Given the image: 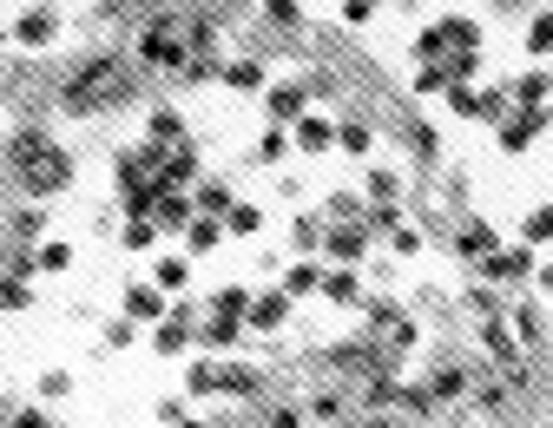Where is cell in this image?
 <instances>
[{"mask_svg":"<svg viewBox=\"0 0 553 428\" xmlns=\"http://www.w3.org/2000/svg\"><path fill=\"white\" fill-rule=\"evenodd\" d=\"M224 86H237V93H257V86H264V60H231V66H224Z\"/></svg>","mask_w":553,"mask_h":428,"instance_id":"24","label":"cell"},{"mask_svg":"<svg viewBox=\"0 0 553 428\" xmlns=\"http://www.w3.org/2000/svg\"><path fill=\"white\" fill-rule=\"evenodd\" d=\"M297 145H303V152H330L336 126H330V119H316V112H303V119H297Z\"/></svg>","mask_w":553,"mask_h":428,"instance_id":"16","label":"cell"},{"mask_svg":"<svg viewBox=\"0 0 553 428\" xmlns=\"http://www.w3.org/2000/svg\"><path fill=\"white\" fill-rule=\"evenodd\" d=\"M455 251L468 257V264H481V257H488V251H501V238H494V224H488V218H474V224H461Z\"/></svg>","mask_w":553,"mask_h":428,"instance_id":"11","label":"cell"},{"mask_svg":"<svg viewBox=\"0 0 553 428\" xmlns=\"http://www.w3.org/2000/svg\"><path fill=\"white\" fill-rule=\"evenodd\" d=\"M455 396H468V369L442 363L435 376H428V402H455Z\"/></svg>","mask_w":553,"mask_h":428,"instance_id":"14","label":"cell"},{"mask_svg":"<svg viewBox=\"0 0 553 428\" xmlns=\"http://www.w3.org/2000/svg\"><path fill=\"white\" fill-rule=\"evenodd\" d=\"M191 205L205 211V218H224V211H231V185H224V178H205V185H198V198H191Z\"/></svg>","mask_w":553,"mask_h":428,"instance_id":"22","label":"cell"},{"mask_svg":"<svg viewBox=\"0 0 553 428\" xmlns=\"http://www.w3.org/2000/svg\"><path fill=\"white\" fill-rule=\"evenodd\" d=\"M310 415H316V422H343V396H316Z\"/></svg>","mask_w":553,"mask_h":428,"instance_id":"46","label":"cell"},{"mask_svg":"<svg viewBox=\"0 0 553 428\" xmlns=\"http://www.w3.org/2000/svg\"><path fill=\"white\" fill-rule=\"evenodd\" d=\"M389 238H395V251H402V257H415V251H422V238H415V231H409V224H395V231H389Z\"/></svg>","mask_w":553,"mask_h":428,"instance_id":"52","label":"cell"},{"mask_svg":"<svg viewBox=\"0 0 553 428\" xmlns=\"http://www.w3.org/2000/svg\"><path fill=\"white\" fill-rule=\"evenodd\" d=\"M521 238H527V244H547V238H553V205H540L534 218L521 224Z\"/></svg>","mask_w":553,"mask_h":428,"instance_id":"35","label":"cell"},{"mask_svg":"<svg viewBox=\"0 0 553 428\" xmlns=\"http://www.w3.org/2000/svg\"><path fill=\"white\" fill-rule=\"evenodd\" d=\"M448 80H474V73H481V53H448Z\"/></svg>","mask_w":553,"mask_h":428,"instance_id":"40","label":"cell"},{"mask_svg":"<svg viewBox=\"0 0 553 428\" xmlns=\"http://www.w3.org/2000/svg\"><path fill=\"white\" fill-rule=\"evenodd\" d=\"M442 40H448V53H481V27H474V20H461V14L442 20Z\"/></svg>","mask_w":553,"mask_h":428,"instance_id":"17","label":"cell"},{"mask_svg":"<svg viewBox=\"0 0 553 428\" xmlns=\"http://www.w3.org/2000/svg\"><path fill=\"white\" fill-rule=\"evenodd\" d=\"M369 205H395V172H369Z\"/></svg>","mask_w":553,"mask_h":428,"instance_id":"43","label":"cell"},{"mask_svg":"<svg viewBox=\"0 0 553 428\" xmlns=\"http://www.w3.org/2000/svg\"><path fill=\"white\" fill-rule=\"evenodd\" d=\"M218 238H224V218H205V211H198V218L185 224V251L198 257V251H218Z\"/></svg>","mask_w":553,"mask_h":428,"instance_id":"15","label":"cell"},{"mask_svg":"<svg viewBox=\"0 0 553 428\" xmlns=\"http://www.w3.org/2000/svg\"><path fill=\"white\" fill-rule=\"evenodd\" d=\"M27 303H33L27 277H14V270H7V277H0V310H27Z\"/></svg>","mask_w":553,"mask_h":428,"instance_id":"33","label":"cell"},{"mask_svg":"<svg viewBox=\"0 0 553 428\" xmlns=\"http://www.w3.org/2000/svg\"><path fill=\"white\" fill-rule=\"evenodd\" d=\"M53 33H60V14H53V7H27V14H20V27H14V40L20 47H53Z\"/></svg>","mask_w":553,"mask_h":428,"instance_id":"6","label":"cell"},{"mask_svg":"<svg viewBox=\"0 0 553 428\" xmlns=\"http://www.w3.org/2000/svg\"><path fill=\"white\" fill-rule=\"evenodd\" d=\"M363 198H356V191H336V198H330V224H363Z\"/></svg>","mask_w":553,"mask_h":428,"instance_id":"31","label":"cell"},{"mask_svg":"<svg viewBox=\"0 0 553 428\" xmlns=\"http://www.w3.org/2000/svg\"><path fill=\"white\" fill-rule=\"evenodd\" d=\"M303 106H310V86H270L264 93V112L277 119V126H297Z\"/></svg>","mask_w":553,"mask_h":428,"instance_id":"7","label":"cell"},{"mask_svg":"<svg viewBox=\"0 0 553 428\" xmlns=\"http://www.w3.org/2000/svg\"><path fill=\"white\" fill-rule=\"evenodd\" d=\"M66 264H73V244H66V238H40V251H33V270H47V277H60Z\"/></svg>","mask_w":553,"mask_h":428,"instance_id":"19","label":"cell"},{"mask_svg":"<svg viewBox=\"0 0 553 428\" xmlns=\"http://www.w3.org/2000/svg\"><path fill=\"white\" fill-rule=\"evenodd\" d=\"M409 145H415V159H435V132H428V126H409Z\"/></svg>","mask_w":553,"mask_h":428,"instance_id":"47","label":"cell"},{"mask_svg":"<svg viewBox=\"0 0 553 428\" xmlns=\"http://www.w3.org/2000/svg\"><path fill=\"white\" fill-rule=\"evenodd\" d=\"M448 86V66H415V93H442Z\"/></svg>","mask_w":553,"mask_h":428,"instance_id":"44","label":"cell"},{"mask_svg":"<svg viewBox=\"0 0 553 428\" xmlns=\"http://www.w3.org/2000/svg\"><path fill=\"white\" fill-rule=\"evenodd\" d=\"M442 93H448V112H461V119H481V93H474L468 80H448Z\"/></svg>","mask_w":553,"mask_h":428,"instance_id":"27","label":"cell"},{"mask_svg":"<svg viewBox=\"0 0 553 428\" xmlns=\"http://www.w3.org/2000/svg\"><path fill=\"white\" fill-rule=\"evenodd\" d=\"M356 7H376V0H356Z\"/></svg>","mask_w":553,"mask_h":428,"instance_id":"58","label":"cell"},{"mask_svg":"<svg viewBox=\"0 0 553 428\" xmlns=\"http://www.w3.org/2000/svg\"><path fill=\"white\" fill-rule=\"evenodd\" d=\"M244 310H251V290H218V317H237V323H244Z\"/></svg>","mask_w":553,"mask_h":428,"instance_id":"37","label":"cell"},{"mask_svg":"<svg viewBox=\"0 0 553 428\" xmlns=\"http://www.w3.org/2000/svg\"><path fill=\"white\" fill-rule=\"evenodd\" d=\"M547 126H553V106H521L514 119H501V152H527Z\"/></svg>","mask_w":553,"mask_h":428,"instance_id":"4","label":"cell"},{"mask_svg":"<svg viewBox=\"0 0 553 428\" xmlns=\"http://www.w3.org/2000/svg\"><path fill=\"white\" fill-rule=\"evenodd\" d=\"M264 14L277 20V27H297V20H303V7H297V0H264Z\"/></svg>","mask_w":553,"mask_h":428,"instance_id":"45","label":"cell"},{"mask_svg":"<svg viewBox=\"0 0 553 428\" xmlns=\"http://www.w3.org/2000/svg\"><path fill=\"white\" fill-rule=\"evenodd\" d=\"M145 132H152V145H178V139H185V119H178L172 106H158L152 119H145Z\"/></svg>","mask_w":553,"mask_h":428,"instance_id":"21","label":"cell"},{"mask_svg":"<svg viewBox=\"0 0 553 428\" xmlns=\"http://www.w3.org/2000/svg\"><path fill=\"white\" fill-rule=\"evenodd\" d=\"M185 389H191V396H218V363H198L185 376Z\"/></svg>","mask_w":553,"mask_h":428,"instance_id":"36","label":"cell"},{"mask_svg":"<svg viewBox=\"0 0 553 428\" xmlns=\"http://www.w3.org/2000/svg\"><path fill=\"white\" fill-rule=\"evenodd\" d=\"M442 60H448L442 27H422V33H415V66H442Z\"/></svg>","mask_w":553,"mask_h":428,"instance_id":"25","label":"cell"},{"mask_svg":"<svg viewBox=\"0 0 553 428\" xmlns=\"http://www.w3.org/2000/svg\"><path fill=\"white\" fill-rule=\"evenodd\" d=\"M290 238H297V251H316V244H323V224H316V218H297V224H290Z\"/></svg>","mask_w":553,"mask_h":428,"instance_id":"42","label":"cell"},{"mask_svg":"<svg viewBox=\"0 0 553 428\" xmlns=\"http://www.w3.org/2000/svg\"><path fill=\"white\" fill-rule=\"evenodd\" d=\"M224 231L251 238V231H264V211H257V205H237V198H231V211H224Z\"/></svg>","mask_w":553,"mask_h":428,"instance_id":"28","label":"cell"},{"mask_svg":"<svg viewBox=\"0 0 553 428\" xmlns=\"http://www.w3.org/2000/svg\"><path fill=\"white\" fill-rule=\"evenodd\" d=\"M172 428H205V422H185V415H178V422H172Z\"/></svg>","mask_w":553,"mask_h":428,"instance_id":"56","label":"cell"},{"mask_svg":"<svg viewBox=\"0 0 553 428\" xmlns=\"http://www.w3.org/2000/svg\"><path fill=\"white\" fill-rule=\"evenodd\" d=\"M507 99H521V106H547V99H553V73H540V66H534V73H521Z\"/></svg>","mask_w":553,"mask_h":428,"instance_id":"18","label":"cell"},{"mask_svg":"<svg viewBox=\"0 0 553 428\" xmlns=\"http://www.w3.org/2000/svg\"><path fill=\"white\" fill-rule=\"evenodd\" d=\"M409 343H415V323L395 317V323H389V349H409Z\"/></svg>","mask_w":553,"mask_h":428,"instance_id":"51","label":"cell"},{"mask_svg":"<svg viewBox=\"0 0 553 428\" xmlns=\"http://www.w3.org/2000/svg\"><path fill=\"white\" fill-rule=\"evenodd\" d=\"M527 53H540V60L553 53V7H547V14H534V20H527Z\"/></svg>","mask_w":553,"mask_h":428,"instance_id":"30","label":"cell"},{"mask_svg":"<svg viewBox=\"0 0 553 428\" xmlns=\"http://www.w3.org/2000/svg\"><path fill=\"white\" fill-rule=\"evenodd\" d=\"M264 428H303V415H297V409H290V402H277V409H270V415H264Z\"/></svg>","mask_w":553,"mask_h":428,"instance_id":"48","label":"cell"},{"mask_svg":"<svg viewBox=\"0 0 553 428\" xmlns=\"http://www.w3.org/2000/svg\"><path fill=\"white\" fill-rule=\"evenodd\" d=\"M316 290H323L330 303H356V297H363V284H356V270H323V284H316Z\"/></svg>","mask_w":553,"mask_h":428,"instance_id":"20","label":"cell"},{"mask_svg":"<svg viewBox=\"0 0 553 428\" xmlns=\"http://www.w3.org/2000/svg\"><path fill=\"white\" fill-rule=\"evenodd\" d=\"M112 80H119V60H112V53H93V60L66 80V112H93L99 93H112Z\"/></svg>","mask_w":553,"mask_h":428,"instance_id":"3","label":"cell"},{"mask_svg":"<svg viewBox=\"0 0 553 428\" xmlns=\"http://www.w3.org/2000/svg\"><path fill=\"white\" fill-rule=\"evenodd\" d=\"M14 428H53V422H47L40 409H20V415H14Z\"/></svg>","mask_w":553,"mask_h":428,"instance_id":"53","label":"cell"},{"mask_svg":"<svg viewBox=\"0 0 553 428\" xmlns=\"http://www.w3.org/2000/svg\"><path fill=\"white\" fill-rule=\"evenodd\" d=\"M126 317L132 323H158V317H165V290H158V284H132L126 290Z\"/></svg>","mask_w":553,"mask_h":428,"instance_id":"12","label":"cell"},{"mask_svg":"<svg viewBox=\"0 0 553 428\" xmlns=\"http://www.w3.org/2000/svg\"><path fill=\"white\" fill-rule=\"evenodd\" d=\"M540 290H547V297H553V264H547V270H540Z\"/></svg>","mask_w":553,"mask_h":428,"instance_id":"54","label":"cell"},{"mask_svg":"<svg viewBox=\"0 0 553 428\" xmlns=\"http://www.w3.org/2000/svg\"><path fill=\"white\" fill-rule=\"evenodd\" d=\"M152 284L158 290H185L191 284V257H158V264H152Z\"/></svg>","mask_w":553,"mask_h":428,"instance_id":"23","label":"cell"},{"mask_svg":"<svg viewBox=\"0 0 553 428\" xmlns=\"http://www.w3.org/2000/svg\"><path fill=\"white\" fill-rule=\"evenodd\" d=\"M218 7H244V0H218Z\"/></svg>","mask_w":553,"mask_h":428,"instance_id":"57","label":"cell"},{"mask_svg":"<svg viewBox=\"0 0 553 428\" xmlns=\"http://www.w3.org/2000/svg\"><path fill=\"white\" fill-rule=\"evenodd\" d=\"M284 317H290V290H264V297H251V310H244L251 330H277Z\"/></svg>","mask_w":553,"mask_h":428,"instance_id":"10","label":"cell"},{"mask_svg":"<svg viewBox=\"0 0 553 428\" xmlns=\"http://www.w3.org/2000/svg\"><path fill=\"white\" fill-rule=\"evenodd\" d=\"M284 152H290V139H284V132H264V139H257V165H277Z\"/></svg>","mask_w":553,"mask_h":428,"instance_id":"41","label":"cell"},{"mask_svg":"<svg viewBox=\"0 0 553 428\" xmlns=\"http://www.w3.org/2000/svg\"><path fill=\"white\" fill-rule=\"evenodd\" d=\"M191 218H198V205H191L185 191H158L152 198V224H165V231H185Z\"/></svg>","mask_w":553,"mask_h":428,"instance_id":"9","label":"cell"},{"mask_svg":"<svg viewBox=\"0 0 553 428\" xmlns=\"http://www.w3.org/2000/svg\"><path fill=\"white\" fill-rule=\"evenodd\" d=\"M139 60L152 66V73H178V66L191 60V53H185V33H178V20H172V14H158L152 27L139 33Z\"/></svg>","mask_w":553,"mask_h":428,"instance_id":"2","label":"cell"},{"mask_svg":"<svg viewBox=\"0 0 553 428\" xmlns=\"http://www.w3.org/2000/svg\"><path fill=\"white\" fill-rule=\"evenodd\" d=\"M14 172H20V185L40 191V198L73 185V165H66V152H60V145H47L40 132H27V139L14 145Z\"/></svg>","mask_w":553,"mask_h":428,"instance_id":"1","label":"cell"},{"mask_svg":"<svg viewBox=\"0 0 553 428\" xmlns=\"http://www.w3.org/2000/svg\"><path fill=\"white\" fill-rule=\"evenodd\" d=\"M66 389H73V376H66V369H47V376H40V396H66Z\"/></svg>","mask_w":553,"mask_h":428,"instance_id":"50","label":"cell"},{"mask_svg":"<svg viewBox=\"0 0 553 428\" xmlns=\"http://www.w3.org/2000/svg\"><path fill=\"white\" fill-rule=\"evenodd\" d=\"M323 251H330L336 264H356V257L369 251V224H330V231H323Z\"/></svg>","mask_w":553,"mask_h":428,"instance_id":"5","label":"cell"},{"mask_svg":"<svg viewBox=\"0 0 553 428\" xmlns=\"http://www.w3.org/2000/svg\"><path fill=\"white\" fill-rule=\"evenodd\" d=\"M349 428H395V422H382V415H376V422H349Z\"/></svg>","mask_w":553,"mask_h":428,"instance_id":"55","label":"cell"},{"mask_svg":"<svg viewBox=\"0 0 553 428\" xmlns=\"http://www.w3.org/2000/svg\"><path fill=\"white\" fill-rule=\"evenodd\" d=\"M257 389H264V376L251 363H218V396H257Z\"/></svg>","mask_w":553,"mask_h":428,"instance_id":"13","label":"cell"},{"mask_svg":"<svg viewBox=\"0 0 553 428\" xmlns=\"http://www.w3.org/2000/svg\"><path fill=\"white\" fill-rule=\"evenodd\" d=\"M152 238H158L152 218H126V251H152Z\"/></svg>","mask_w":553,"mask_h":428,"instance_id":"34","label":"cell"},{"mask_svg":"<svg viewBox=\"0 0 553 428\" xmlns=\"http://www.w3.org/2000/svg\"><path fill=\"white\" fill-rule=\"evenodd\" d=\"M14 231H20V238H40V231H47V211H20Z\"/></svg>","mask_w":553,"mask_h":428,"instance_id":"49","label":"cell"},{"mask_svg":"<svg viewBox=\"0 0 553 428\" xmlns=\"http://www.w3.org/2000/svg\"><path fill=\"white\" fill-rule=\"evenodd\" d=\"M336 145H343V152H369V126H363V119L336 126Z\"/></svg>","mask_w":553,"mask_h":428,"instance_id":"39","label":"cell"},{"mask_svg":"<svg viewBox=\"0 0 553 428\" xmlns=\"http://www.w3.org/2000/svg\"><path fill=\"white\" fill-rule=\"evenodd\" d=\"M191 310H165V317H158L152 323V349H158V356H178V349H185L191 343Z\"/></svg>","mask_w":553,"mask_h":428,"instance_id":"8","label":"cell"},{"mask_svg":"<svg viewBox=\"0 0 553 428\" xmlns=\"http://www.w3.org/2000/svg\"><path fill=\"white\" fill-rule=\"evenodd\" d=\"M474 402H481V409H488V415H501L507 402H514V382H507V376H488V382H481V389H474Z\"/></svg>","mask_w":553,"mask_h":428,"instance_id":"26","label":"cell"},{"mask_svg":"<svg viewBox=\"0 0 553 428\" xmlns=\"http://www.w3.org/2000/svg\"><path fill=\"white\" fill-rule=\"evenodd\" d=\"M198 336H205V343H211V349H224V343H237V317H211V323H205V330H198Z\"/></svg>","mask_w":553,"mask_h":428,"instance_id":"38","label":"cell"},{"mask_svg":"<svg viewBox=\"0 0 553 428\" xmlns=\"http://www.w3.org/2000/svg\"><path fill=\"white\" fill-rule=\"evenodd\" d=\"M316 284H323V264H290L284 270V290H290V297H310Z\"/></svg>","mask_w":553,"mask_h":428,"instance_id":"29","label":"cell"},{"mask_svg":"<svg viewBox=\"0 0 553 428\" xmlns=\"http://www.w3.org/2000/svg\"><path fill=\"white\" fill-rule=\"evenodd\" d=\"M507 317H514V336H521L527 349L540 343V303H521V310H507Z\"/></svg>","mask_w":553,"mask_h":428,"instance_id":"32","label":"cell"}]
</instances>
